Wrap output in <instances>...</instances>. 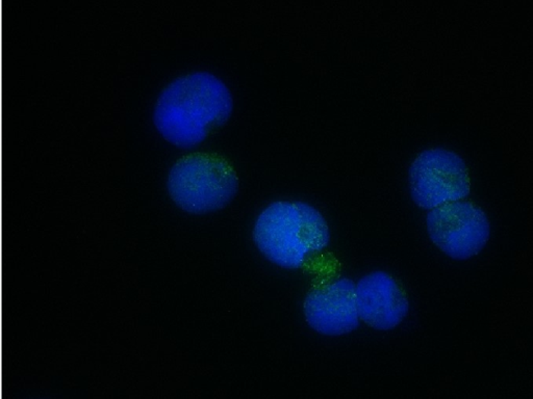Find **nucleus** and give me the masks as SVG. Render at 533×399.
I'll use <instances>...</instances> for the list:
<instances>
[{"label": "nucleus", "mask_w": 533, "mask_h": 399, "mask_svg": "<svg viewBox=\"0 0 533 399\" xmlns=\"http://www.w3.org/2000/svg\"><path fill=\"white\" fill-rule=\"evenodd\" d=\"M253 241L269 261L295 270L328 247L331 230L314 206L301 201H276L257 216Z\"/></svg>", "instance_id": "obj_2"}, {"label": "nucleus", "mask_w": 533, "mask_h": 399, "mask_svg": "<svg viewBox=\"0 0 533 399\" xmlns=\"http://www.w3.org/2000/svg\"><path fill=\"white\" fill-rule=\"evenodd\" d=\"M306 323L321 335L337 337L360 327L356 284L339 278L312 289L303 302Z\"/></svg>", "instance_id": "obj_6"}, {"label": "nucleus", "mask_w": 533, "mask_h": 399, "mask_svg": "<svg viewBox=\"0 0 533 399\" xmlns=\"http://www.w3.org/2000/svg\"><path fill=\"white\" fill-rule=\"evenodd\" d=\"M409 188L413 202L429 211L461 201L469 196L471 188L467 165L452 151L428 149L409 168Z\"/></svg>", "instance_id": "obj_4"}, {"label": "nucleus", "mask_w": 533, "mask_h": 399, "mask_svg": "<svg viewBox=\"0 0 533 399\" xmlns=\"http://www.w3.org/2000/svg\"><path fill=\"white\" fill-rule=\"evenodd\" d=\"M426 225L430 241L456 261L482 253L491 236L486 212L469 201L452 202L430 210Z\"/></svg>", "instance_id": "obj_5"}, {"label": "nucleus", "mask_w": 533, "mask_h": 399, "mask_svg": "<svg viewBox=\"0 0 533 399\" xmlns=\"http://www.w3.org/2000/svg\"><path fill=\"white\" fill-rule=\"evenodd\" d=\"M167 188L173 201L191 213L225 207L236 196L239 179L232 165L217 155L195 153L170 169Z\"/></svg>", "instance_id": "obj_3"}, {"label": "nucleus", "mask_w": 533, "mask_h": 399, "mask_svg": "<svg viewBox=\"0 0 533 399\" xmlns=\"http://www.w3.org/2000/svg\"><path fill=\"white\" fill-rule=\"evenodd\" d=\"M232 108L234 99L226 83L213 73L196 71L177 77L161 92L153 121L164 138L189 148L223 125Z\"/></svg>", "instance_id": "obj_1"}, {"label": "nucleus", "mask_w": 533, "mask_h": 399, "mask_svg": "<svg viewBox=\"0 0 533 399\" xmlns=\"http://www.w3.org/2000/svg\"><path fill=\"white\" fill-rule=\"evenodd\" d=\"M360 321L377 331L399 327L409 312L406 293L396 279L385 272H373L356 284Z\"/></svg>", "instance_id": "obj_7"}]
</instances>
